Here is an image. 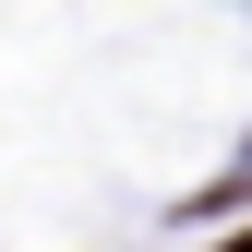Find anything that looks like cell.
Listing matches in <instances>:
<instances>
[{
  "mask_svg": "<svg viewBox=\"0 0 252 252\" xmlns=\"http://www.w3.org/2000/svg\"><path fill=\"white\" fill-rule=\"evenodd\" d=\"M216 252H252V228H240V240H216Z\"/></svg>",
  "mask_w": 252,
  "mask_h": 252,
  "instance_id": "1",
  "label": "cell"
}]
</instances>
